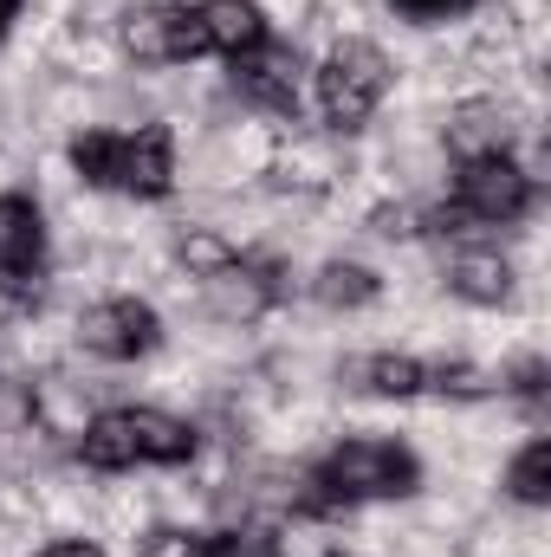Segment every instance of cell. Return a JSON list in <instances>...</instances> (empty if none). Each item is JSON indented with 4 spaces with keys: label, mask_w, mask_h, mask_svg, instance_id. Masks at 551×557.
<instances>
[{
    "label": "cell",
    "mask_w": 551,
    "mask_h": 557,
    "mask_svg": "<svg viewBox=\"0 0 551 557\" xmlns=\"http://www.w3.org/2000/svg\"><path fill=\"white\" fill-rule=\"evenodd\" d=\"M421 486V460H415L403 441H344L331 447L311 480H305V512H351V506H370V499H409Z\"/></svg>",
    "instance_id": "6da1fadb"
},
{
    "label": "cell",
    "mask_w": 551,
    "mask_h": 557,
    "mask_svg": "<svg viewBox=\"0 0 551 557\" xmlns=\"http://www.w3.org/2000/svg\"><path fill=\"white\" fill-rule=\"evenodd\" d=\"M357 376H364L370 396H428V363L421 357H370Z\"/></svg>",
    "instance_id": "9a60e30c"
},
{
    "label": "cell",
    "mask_w": 551,
    "mask_h": 557,
    "mask_svg": "<svg viewBox=\"0 0 551 557\" xmlns=\"http://www.w3.org/2000/svg\"><path fill=\"white\" fill-rule=\"evenodd\" d=\"M532 214V175L513 156H474L454 175V201L434 221H474V227H513Z\"/></svg>",
    "instance_id": "5b68a950"
},
{
    "label": "cell",
    "mask_w": 551,
    "mask_h": 557,
    "mask_svg": "<svg viewBox=\"0 0 551 557\" xmlns=\"http://www.w3.org/2000/svg\"><path fill=\"white\" fill-rule=\"evenodd\" d=\"M234 65V91L247 98V104H260V111H279V117H292L298 111V52L292 46H279V39H260L254 52H241V59H228Z\"/></svg>",
    "instance_id": "9c48e42d"
},
{
    "label": "cell",
    "mask_w": 551,
    "mask_h": 557,
    "mask_svg": "<svg viewBox=\"0 0 551 557\" xmlns=\"http://www.w3.org/2000/svg\"><path fill=\"white\" fill-rule=\"evenodd\" d=\"M78 460L98 473H131V467H182L195 460V428L162 409H111L78 434Z\"/></svg>",
    "instance_id": "3957f363"
},
{
    "label": "cell",
    "mask_w": 551,
    "mask_h": 557,
    "mask_svg": "<svg viewBox=\"0 0 551 557\" xmlns=\"http://www.w3.org/2000/svg\"><path fill=\"white\" fill-rule=\"evenodd\" d=\"M72 169L91 188L111 195H137V201H162L175 188V143L169 124H143V131H85L72 143Z\"/></svg>",
    "instance_id": "7a4b0ae2"
},
{
    "label": "cell",
    "mask_w": 551,
    "mask_h": 557,
    "mask_svg": "<svg viewBox=\"0 0 551 557\" xmlns=\"http://www.w3.org/2000/svg\"><path fill=\"white\" fill-rule=\"evenodd\" d=\"M448 285L467 298V305H506L513 298V267L500 253H461L448 267Z\"/></svg>",
    "instance_id": "4fadbf2b"
},
{
    "label": "cell",
    "mask_w": 551,
    "mask_h": 557,
    "mask_svg": "<svg viewBox=\"0 0 551 557\" xmlns=\"http://www.w3.org/2000/svg\"><path fill=\"white\" fill-rule=\"evenodd\" d=\"M46 273V214L26 195H0V292H39Z\"/></svg>",
    "instance_id": "ba28073f"
},
{
    "label": "cell",
    "mask_w": 551,
    "mask_h": 557,
    "mask_svg": "<svg viewBox=\"0 0 551 557\" xmlns=\"http://www.w3.org/2000/svg\"><path fill=\"white\" fill-rule=\"evenodd\" d=\"M390 7H403L409 20H454V13H467L480 0H390Z\"/></svg>",
    "instance_id": "e0dca14e"
},
{
    "label": "cell",
    "mask_w": 551,
    "mask_h": 557,
    "mask_svg": "<svg viewBox=\"0 0 551 557\" xmlns=\"http://www.w3.org/2000/svg\"><path fill=\"white\" fill-rule=\"evenodd\" d=\"M78 344L105 363H137L162 344V318L143 305V298H98L85 318H78Z\"/></svg>",
    "instance_id": "8992f818"
},
{
    "label": "cell",
    "mask_w": 551,
    "mask_h": 557,
    "mask_svg": "<svg viewBox=\"0 0 551 557\" xmlns=\"http://www.w3.org/2000/svg\"><path fill=\"white\" fill-rule=\"evenodd\" d=\"M124 52L137 65H182L188 59V26H182V7H137L124 20Z\"/></svg>",
    "instance_id": "8fae6325"
},
{
    "label": "cell",
    "mask_w": 551,
    "mask_h": 557,
    "mask_svg": "<svg viewBox=\"0 0 551 557\" xmlns=\"http://www.w3.org/2000/svg\"><path fill=\"white\" fill-rule=\"evenodd\" d=\"M383 91H390V59H383V46H370V39H338V46L325 52V65H318V111H325L331 131H344V137L364 131V124L377 117Z\"/></svg>",
    "instance_id": "277c9868"
},
{
    "label": "cell",
    "mask_w": 551,
    "mask_h": 557,
    "mask_svg": "<svg viewBox=\"0 0 551 557\" xmlns=\"http://www.w3.org/2000/svg\"><path fill=\"white\" fill-rule=\"evenodd\" d=\"M506 486H513V499H519V506H546V499H551V441H526V447L513 454Z\"/></svg>",
    "instance_id": "2e32d148"
},
{
    "label": "cell",
    "mask_w": 551,
    "mask_h": 557,
    "mask_svg": "<svg viewBox=\"0 0 551 557\" xmlns=\"http://www.w3.org/2000/svg\"><path fill=\"white\" fill-rule=\"evenodd\" d=\"M279 539L267 525H228V532H182L156 525L143 532V557H273Z\"/></svg>",
    "instance_id": "30bf717a"
},
{
    "label": "cell",
    "mask_w": 551,
    "mask_h": 557,
    "mask_svg": "<svg viewBox=\"0 0 551 557\" xmlns=\"http://www.w3.org/2000/svg\"><path fill=\"white\" fill-rule=\"evenodd\" d=\"M506 143H513V124H506L500 104H461L454 124H448V149H454V162H474V156H513Z\"/></svg>",
    "instance_id": "7c38bea8"
},
{
    "label": "cell",
    "mask_w": 551,
    "mask_h": 557,
    "mask_svg": "<svg viewBox=\"0 0 551 557\" xmlns=\"http://www.w3.org/2000/svg\"><path fill=\"white\" fill-rule=\"evenodd\" d=\"M182 26H188V59H201V52L241 59L260 39H273L260 0H195V7H182Z\"/></svg>",
    "instance_id": "52a82bcc"
},
{
    "label": "cell",
    "mask_w": 551,
    "mask_h": 557,
    "mask_svg": "<svg viewBox=\"0 0 551 557\" xmlns=\"http://www.w3.org/2000/svg\"><path fill=\"white\" fill-rule=\"evenodd\" d=\"M331 311H357V305H370L383 285H377V273L370 267H351V260H331L325 273H318V285H311Z\"/></svg>",
    "instance_id": "5bb4252c"
},
{
    "label": "cell",
    "mask_w": 551,
    "mask_h": 557,
    "mask_svg": "<svg viewBox=\"0 0 551 557\" xmlns=\"http://www.w3.org/2000/svg\"><path fill=\"white\" fill-rule=\"evenodd\" d=\"M46 557H105V552H98L91 539H65V545H52Z\"/></svg>",
    "instance_id": "ac0fdd59"
},
{
    "label": "cell",
    "mask_w": 551,
    "mask_h": 557,
    "mask_svg": "<svg viewBox=\"0 0 551 557\" xmlns=\"http://www.w3.org/2000/svg\"><path fill=\"white\" fill-rule=\"evenodd\" d=\"M13 13H20V0H0V39H7V26H13Z\"/></svg>",
    "instance_id": "d6986e66"
},
{
    "label": "cell",
    "mask_w": 551,
    "mask_h": 557,
    "mask_svg": "<svg viewBox=\"0 0 551 557\" xmlns=\"http://www.w3.org/2000/svg\"><path fill=\"white\" fill-rule=\"evenodd\" d=\"M331 557H344V552H331Z\"/></svg>",
    "instance_id": "ffe728a7"
}]
</instances>
